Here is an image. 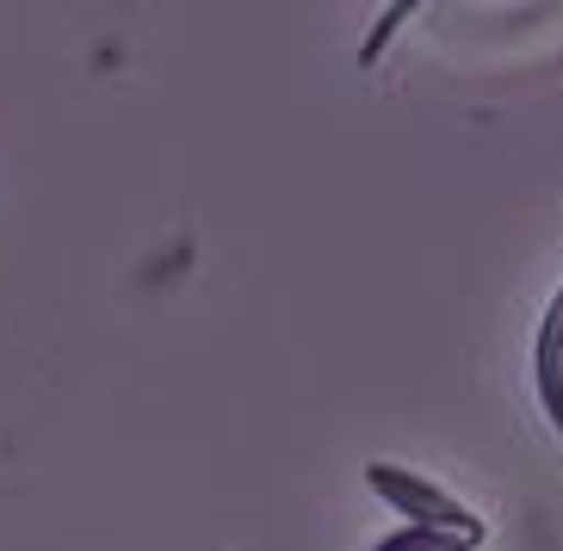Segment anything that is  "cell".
<instances>
[{
  "label": "cell",
  "mask_w": 563,
  "mask_h": 551,
  "mask_svg": "<svg viewBox=\"0 0 563 551\" xmlns=\"http://www.w3.org/2000/svg\"><path fill=\"white\" fill-rule=\"evenodd\" d=\"M365 484L378 489L390 508H402V515H409V527H440V533H471V539L489 533V527H483V520L471 515L459 496H446L440 484H428V477H415V471L390 465V459H372V465H365Z\"/></svg>",
  "instance_id": "1"
},
{
  "label": "cell",
  "mask_w": 563,
  "mask_h": 551,
  "mask_svg": "<svg viewBox=\"0 0 563 551\" xmlns=\"http://www.w3.org/2000/svg\"><path fill=\"white\" fill-rule=\"evenodd\" d=\"M532 390H539V409L563 440V285L551 291L539 334H532Z\"/></svg>",
  "instance_id": "2"
},
{
  "label": "cell",
  "mask_w": 563,
  "mask_h": 551,
  "mask_svg": "<svg viewBox=\"0 0 563 551\" xmlns=\"http://www.w3.org/2000/svg\"><path fill=\"white\" fill-rule=\"evenodd\" d=\"M483 539H471V533H440V527H409V533H390V539H378L372 551H477Z\"/></svg>",
  "instance_id": "3"
}]
</instances>
